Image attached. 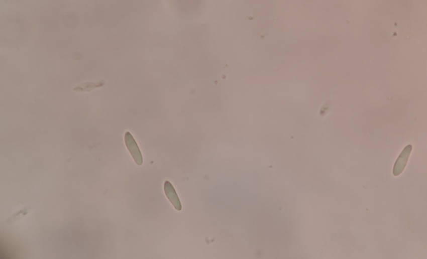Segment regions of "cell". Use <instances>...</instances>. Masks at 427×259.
I'll list each match as a JSON object with an SVG mask.
<instances>
[{
  "label": "cell",
  "instance_id": "obj_1",
  "mask_svg": "<svg viewBox=\"0 0 427 259\" xmlns=\"http://www.w3.org/2000/svg\"><path fill=\"white\" fill-rule=\"evenodd\" d=\"M412 150V146L407 145L401 152L394 165L393 174L394 176L400 175L404 170Z\"/></svg>",
  "mask_w": 427,
  "mask_h": 259
},
{
  "label": "cell",
  "instance_id": "obj_2",
  "mask_svg": "<svg viewBox=\"0 0 427 259\" xmlns=\"http://www.w3.org/2000/svg\"><path fill=\"white\" fill-rule=\"evenodd\" d=\"M125 142L127 147L135 162L139 166H141L143 163L142 153L137 143L130 133H127L126 135Z\"/></svg>",
  "mask_w": 427,
  "mask_h": 259
},
{
  "label": "cell",
  "instance_id": "obj_3",
  "mask_svg": "<svg viewBox=\"0 0 427 259\" xmlns=\"http://www.w3.org/2000/svg\"><path fill=\"white\" fill-rule=\"evenodd\" d=\"M164 189L167 198L174 208L178 211H181L182 205L172 184L169 181H166L164 182Z\"/></svg>",
  "mask_w": 427,
  "mask_h": 259
}]
</instances>
